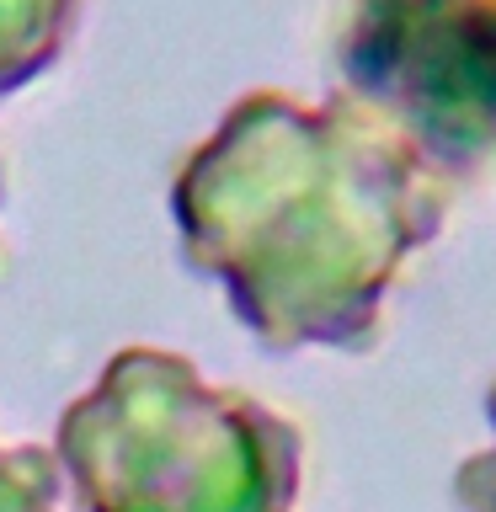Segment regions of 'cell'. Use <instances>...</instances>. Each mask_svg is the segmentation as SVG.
I'll use <instances>...</instances> for the list:
<instances>
[{
    "instance_id": "obj_1",
    "label": "cell",
    "mask_w": 496,
    "mask_h": 512,
    "mask_svg": "<svg viewBox=\"0 0 496 512\" xmlns=\"http://www.w3.org/2000/svg\"><path fill=\"white\" fill-rule=\"evenodd\" d=\"M171 224L267 352H368L454 192L342 96L246 91L182 155Z\"/></svg>"
},
{
    "instance_id": "obj_4",
    "label": "cell",
    "mask_w": 496,
    "mask_h": 512,
    "mask_svg": "<svg viewBox=\"0 0 496 512\" xmlns=\"http://www.w3.org/2000/svg\"><path fill=\"white\" fill-rule=\"evenodd\" d=\"M80 0H0V102L22 96L64 59Z\"/></svg>"
},
{
    "instance_id": "obj_5",
    "label": "cell",
    "mask_w": 496,
    "mask_h": 512,
    "mask_svg": "<svg viewBox=\"0 0 496 512\" xmlns=\"http://www.w3.org/2000/svg\"><path fill=\"white\" fill-rule=\"evenodd\" d=\"M64 470L48 443H0V512H59Z\"/></svg>"
},
{
    "instance_id": "obj_2",
    "label": "cell",
    "mask_w": 496,
    "mask_h": 512,
    "mask_svg": "<svg viewBox=\"0 0 496 512\" xmlns=\"http://www.w3.org/2000/svg\"><path fill=\"white\" fill-rule=\"evenodd\" d=\"M75 512H299L304 427L171 347H118L54 422Z\"/></svg>"
},
{
    "instance_id": "obj_6",
    "label": "cell",
    "mask_w": 496,
    "mask_h": 512,
    "mask_svg": "<svg viewBox=\"0 0 496 512\" xmlns=\"http://www.w3.org/2000/svg\"><path fill=\"white\" fill-rule=\"evenodd\" d=\"M486 427H491V443L464 454L454 470V486H448L459 512H496V374L486 384Z\"/></svg>"
},
{
    "instance_id": "obj_3",
    "label": "cell",
    "mask_w": 496,
    "mask_h": 512,
    "mask_svg": "<svg viewBox=\"0 0 496 512\" xmlns=\"http://www.w3.org/2000/svg\"><path fill=\"white\" fill-rule=\"evenodd\" d=\"M336 96L448 192L496 182V0H336Z\"/></svg>"
}]
</instances>
